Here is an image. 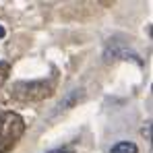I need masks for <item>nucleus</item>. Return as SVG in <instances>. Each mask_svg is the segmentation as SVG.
<instances>
[{
  "instance_id": "nucleus-1",
  "label": "nucleus",
  "mask_w": 153,
  "mask_h": 153,
  "mask_svg": "<svg viewBox=\"0 0 153 153\" xmlns=\"http://www.w3.org/2000/svg\"><path fill=\"white\" fill-rule=\"evenodd\" d=\"M56 89V79H39V81H19L13 85L10 95L19 102H42L50 97Z\"/></svg>"
},
{
  "instance_id": "nucleus-2",
  "label": "nucleus",
  "mask_w": 153,
  "mask_h": 153,
  "mask_svg": "<svg viewBox=\"0 0 153 153\" xmlns=\"http://www.w3.org/2000/svg\"><path fill=\"white\" fill-rule=\"evenodd\" d=\"M25 132V122L17 112L0 110V153H8Z\"/></svg>"
},
{
  "instance_id": "nucleus-3",
  "label": "nucleus",
  "mask_w": 153,
  "mask_h": 153,
  "mask_svg": "<svg viewBox=\"0 0 153 153\" xmlns=\"http://www.w3.org/2000/svg\"><path fill=\"white\" fill-rule=\"evenodd\" d=\"M110 153H139V149H137V145H134V143L120 141V143H116V145L112 147V151H110Z\"/></svg>"
},
{
  "instance_id": "nucleus-4",
  "label": "nucleus",
  "mask_w": 153,
  "mask_h": 153,
  "mask_svg": "<svg viewBox=\"0 0 153 153\" xmlns=\"http://www.w3.org/2000/svg\"><path fill=\"white\" fill-rule=\"evenodd\" d=\"M8 75H10V64L8 62H0V89L8 81Z\"/></svg>"
},
{
  "instance_id": "nucleus-5",
  "label": "nucleus",
  "mask_w": 153,
  "mask_h": 153,
  "mask_svg": "<svg viewBox=\"0 0 153 153\" xmlns=\"http://www.w3.org/2000/svg\"><path fill=\"white\" fill-rule=\"evenodd\" d=\"M50 153H75V151L68 149V147H64V149H56V151H50Z\"/></svg>"
},
{
  "instance_id": "nucleus-6",
  "label": "nucleus",
  "mask_w": 153,
  "mask_h": 153,
  "mask_svg": "<svg viewBox=\"0 0 153 153\" xmlns=\"http://www.w3.org/2000/svg\"><path fill=\"white\" fill-rule=\"evenodd\" d=\"M0 37H4V27L0 25Z\"/></svg>"
}]
</instances>
